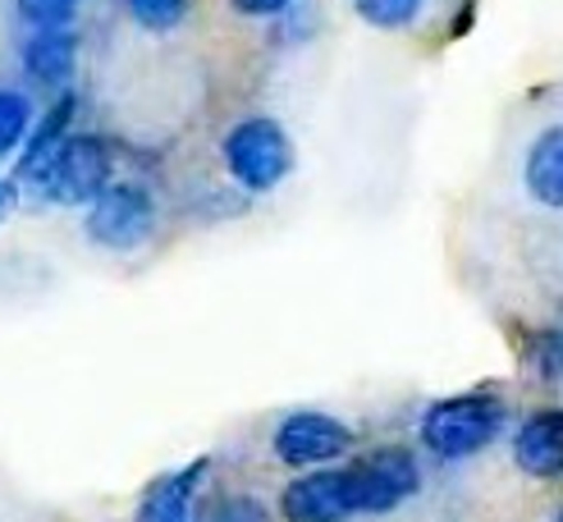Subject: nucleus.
I'll list each match as a JSON object with an SVG mask.
<instances>
[{
	"instance_id": "obj_4",
	"label": "nucleus",
	"mask_w": 563,
	"mask_h": 522,
	"mask_svg": "<svg viewBox=\"0 0 563 522\" xmlns=\"http://www.w3.org/2000/svg\"><path fill=\"white\" fill-rule=\"evenodd\" d=\"M156 230V202L137 184H110L88 207V238L110 247V253H133Z\"/></svg>"
},
{
	"instance_id": "obj_10",
	"label": "nucleus",
	"mask_w": 563,
	"mask_h": 522,
	"mask_svg": "<svg viewBox=\"0 0 563 522\" xmlns=\"http://www.w3.org/2000/svg\"><path fill=\"white\" fill-rule=\"evenodd\" d=\"M207 477V458L184 463L179 473H165L156 477L143 500H137L133 522H192V504H197V486Z\"/></svg>"
},
{
	"instance_id": "obj_11",
	"label": "nucleus",
	"mask_w": 563,
	"mask_h": 522,
	"mask_svg": "<svg viewBox=\"0 0 563 522\" xmlns=\"http://www.w3.org/2000/svg\"><path fill=\"white\" fill-rule=\"evenodd\" d=\"M78 65V42L69 27H42V33H27L23 42V69L27 78L46 82V88H65Z\"/></svg>"
},
{
	"instance_id": "obj_7",
	"label": "nucleus",
	"mask_w": 563,
	"mask_h": 522,
	"mask_svg": "<svg viewBox=\"0 0 563 522\" xmlns=\"http://www.w3.org/2000/svg\"><path fill=\"white\" fill-rule=\"evenodd\" d=\"M279 513L289 522H349L357 518V495L349 467H321V473H302L298 481L279 495Z\"/></svg>"
},
{
	"instance_id": "obj_3",
	"label": "nucleus",
	"mask_w": 563,
	"mask_h": 522,
	"mask_svg": "<svg viewBox=\"0 0 563 522\" xmlns=\"http://www.w3.org/2000/svg\"><path fill=\"white\" fill-rule=\"evenodd\" d=\"M23 179H33L46 202L92 207L101 192L110 188V156H106V147H101V137L69 133L65 143H55Z\"/></svg>"
},
{
	"instance_id": "obj_5",
	"label": "nucleus",
	"mask_w": 563,
	"mask_h": 522,
	"mask_svg": "<svg viewBox=\"0 0 563 522\" xmlns=\"http://www.w3.org/2000/svg\"><path fill=\"white\" fill-rule=\"evenodd\" d=\"M349 477H353V495H357V513H389L404 500H412L421 486L417 458L404 445H385L367 458L349 463Z\"/></svg>"
},
{
	"instance_id": "obj_1",
	"label": "nucleus",
	"mask_w": 563,
	"mask_h": 522,
	"mask_svg": "<svg viewBox=\"0 0 563 522\" xmlns=\"http://www.w3.org/2000/svg\"><path fill=\"white\" fill-rule=\"evenodd\" d=\"M504 422H509V408H504L499 395H482V390L454 395V399H440L421 412V445L444 463L472 458L486 445H495Z\"/></svg>"
},
{
	"instance_id": "obj_16",
	"label": "nucleus",
	"mask_w": 563,
	"mask_h": 522,
	"mask_svg": "<svg viewBox=\"0 0 563 522\" xmlns=\"http://www.w3.org/2000/svg\"><path fill=\"white\" fill-rule=\"evenodd\" d=\"M197 522H271V513L252 495H220V500H211L197 513Z\"/></svg>"
},
{
	"instance_id": "obj_2",
	"label": "nucleus",
	"mask_w": 563,
	"mask_h": 522,
	"mask_svg": "<svg viewBox=\"0 0 563 522\" xmlns=\"http://www.w3.org/2000/svg\"><path fill=\"white\" fill-rule=\"evenodd\" d=\"M220 156L243 192H275L294 170V137L271 115H247L224 133Z\"/></svg>"
},
{
	"instance_id": "obj_18",
	"label": "nucleus",
	"mask_w": 563,
	"mask_h": 522,
	"mask_svg": "<svg viewBox=\"0 0 563 522\" xmlns=\"http://www.w3.org/2000/svg\"><path fill=\"white\" fill-rule=\"evenodd\" d=\"M527 363L537 367V376L559 380L563 376V330H541L537 340L527 348Z\"/></svg>"
},
{
	"instance_id": "obj_6",
	"label": "nucleus",
	"mask_w": 563,
	"mask_h": 522,
	"mask_svg": "<svg viewBox=\"0 0 563 522\" xmlns=\"http://www.w3.org/2000/svg\"><path fill=\"white\" fill-rule=\"evenodd\" d=\"M275 458L285 467H321L353 449V431L330 412H289L275 426Z\"/></svg>"
},
{
	"instance_id": "obj_13",
	"label": "nucleus",
	"mask_w": 563,
	"mask_h": 522,
	"mask_svg": "<svg viewBox=\"0 0 563 522\" xmlns=\"http://www.w3.org/2000/svg\"><path fill=\"white\" fill-rule=\"evenodd\" d=\"M69 115H74V97L65 92L60 101H55V110L42 120V129L33 133V143H27V152H23V160H19V175H27L33 165L55 147V143H65V124H69Z\"/></svg>"
},
{
	"instance_id": "obj_9",
	"label": "nucleus",
	"mask_w": 563,
	"mask_h": 522,
	"mask_svg": "<svg viewBox=\"0 0 563 522\" xmlns=\"http://www.w3.org/2000/svg\"><path fill=\"white\" fill-rule=\"evenodd\" d=\"M522 188L537 207L563 211V120L545 124L531 137V147L522 156Z\"/></svg>"
},
{
	"instance_id": "obj_12",
	"label": "nucleus",
	"mask_w": 563,
	"mask_h": 522,
	"mask_svg": "<svg viewBox=\"0 0 563 522\" xmlns=\"http://www.w3.org/2000/svg\"><path fill=\"white\" fill-rule=\"evenodd\" d=\"M427 10H431V0H353V14L362 23L380 27V33H399V27H412Z\"/></svg>"
},
{
	"instance_id": "obj_15",
	"label": "nucleus",
	"mask_w": 563,
	"mask_h": 522,
	"mask_svg": "<svg viewBox=\"0 0 563 522\" xmlns=\"http://www.w3.org/2000/svg\"><path fill=\"white\" fill-rule=\"evenodd\" d=\"M27 124H33V105H27V97L14 92V88H0V156H10L23 143Z\"/></svg>"
},
{
	"instance_id": "obj_20",
	"label": "nucleus",
	"mask_w": 563,
	"mask_h": 522,
	"mask_svg": "<svg viewBox=\"0 0 563 522\" xmlns=\"http://www.w3.org/2000/svg\"><path fill=\"white\" fill-rule=\"evenodd\" d=\"M10 207H14V184H5V179H0V220L10 215Z\"/></svg>"
},
{
	"instance_id": "obj_19",
	"label": "nucleus",
	"mask_w": 563,
	"mask_h": 522,
	"mask_svg": "<svg viewBox=\"0 0 563 522\" xmlns=\"http://www.w3.org/2000/svg\"><path fill=\"white\" fill-rule=\"evenodd\" d=\"M234 5V14H243V19H275V14H285L294 0H230Z\"/></svg>"
},
{
	"instance_id": "obj_8",
	"label": "nucleus",
	"mask_w": 563,
	"mask_h": 522,
	"mask_svg": "<svg viewBox=\"0 0 563 522\" xmlns=\"http://www.w3.org/2000/svg\"><path fill=\"white\" fill-rule=\"evenodd\" d=\"M514 463L527 477H563V408H541L514 431Z\"/></svg>"
},
{
	"instance_id": "obj_21",
	"label": "nucleus",
	"mask_w": 563,
	"mask_h": 522,
	"mask_svg": "<svg viewBox=\"0 0 563 522\" xmlns=\"http://www.w3.org/2000/svg\"><path fill=\"white\" fill-rule=\"evenodd\" d=\"M554 522H563V509H559V518H554Z\"/></svg>"
},
{
	"instance_id": "obj_14",
	"label": "nucleus",
	"mask_w": 563,
	"mask_h": 522,
	"mask_svg": "<svg viewBox=\"0 0 563 522\" xmlns=\"http://www.w3.org/2000/svg\"><path fill=\"white\" fill-rule=\"evenodd\" d=\"M124 10L147 33H175L188 19V0H124Z\"/></svg>"
},
{
	"instance_id": "obj_17",
	"label": "nucleus",
	"mask_w": 563,
	"mask_h": 522,
	"mask_svg": "<svg viewBox=\"0 0 563 522\" xmlns=\"http://www.w3.org/2000/svg\"><path fill=\"white\" fill-rule=\"evenodd\" d=\"M82 0H19V19L42 33V27H69Z\"/></svg>"
}]
</instances>
